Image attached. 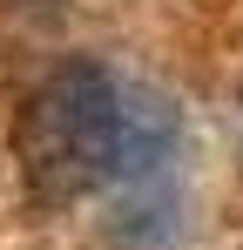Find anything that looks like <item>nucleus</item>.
Listing matches in <instances>:
<instances>
[{
  "instance_id": "f03ea898",
  "label": "nucleus",
  "mask_w": 243,
  "mask_h": 250,
  "mask_svg": "<svg viewBox=\"0 0 243 250\" xmlns=\"http://www.w3.org/2000/svg\"><path fill=\"white\" fill-rule=\"evenodd\" d=\"M108 237H115L122 250H169L182 237V203H176L169 176L135 183V189H115V223H108Z\"/></svg>"
},
{
  "instance_id": "f257e3e1",
  "label": "nucleus",
  "mask_w": 243,
  "mask_h": 250,
  "mask_svg": "<svg viewBox=\"0 0 243 250\" xmlns=\"http://www.w3.org/2000/svg\"><path fill=\"white\" fill-rule=\"evenodd\" d=\"M182 122L156 88L115 75L108 61H68L27 95L14 149L40 203H75L95 189H135L176 163Z\"/></svg>"
}]
</instances>
